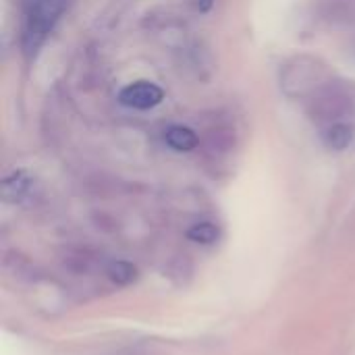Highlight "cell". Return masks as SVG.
I'll return each instance as SVG.
<instances>
[{
    "label": "cell",
    "mask_w": 355,
    "mask_h": 355,
    "mask_svg": "<svg viewBox=\"0 0 355 355\" xmlns=\"http://www.w3.org/2000/svg\"><path fill=\"white\" fill-rule=\"evenodd\" d=\"M69 0H33L25 12L21 46L27 58L35 56L42 44L46 42L48 33L54 29L62 12L67 10Z\"/></svg>",
    "instance_id": "cell-1"
},
{
    "label": "cell",
    "mask_w": 355,
    "mask_h": 355,
    "mask_svg": "<svg viewBox=\"0 0 355 355\" xmlns=\"http://www.w3.org/2000/svg\"><path fill=\"white\" fill-rule=\"evenodd\" d=\"M119 100L127 108L150 110L164 100V92L152 81H135V83H129L121 89Z\"/></svg>",
    "instance_id": "cell-2"
},
{
    "label": "cell",
    "mask_w": 355,
    "mask_h": 355,
    "mask_svg": "<svg viewBox=\"0 0 355 355\" xmlns=\"http://www.w3.org/2000/svg\"><path fill=\"white\" fill-rule=\"evenodd\" d=\"M354 127L347 125V123H333L331 127L324 129L322 133V141L329 150H335V152H343L347 150L352 144H354Z\"/></svg>",
    "instance_id": "cell-3"
},
{
    "label": "cell",
    "mask_w": 355,
    "mask_h": 355,
    "mask_svg": "<svg viewBox=\"0 0 355 355\" xmlns=\"http://www.w3.org/2000/svg\"><path fill=\"white\" fill-rule=\"evenodd\" d=\"M164 141L168 148H173L177 152H191V150H196L200 139H198L193 129L183 127V125H175L164 133Z\"/></svg>",
    "instance_id": "cell-4"
},
{
    "label": "cell",
    "mask_w": 355,
    "mask_h": 355,
    "mask_svg": "<svg viewBox=\"0 0 355 355\" xmlns=\"http://www.w3.org/2000/svg\"><path fill=\"white\" fill-rule=\"evenodd\" d=\"M31 189V179L25 173H12L2 181V196L8 202H23Z\"/></svg>",
    "instance_id": "cell-5"
},
{
    "label": "cell",
    "mask_w": 355,
    "mask_h": 355,
    "mask_svg": "<svg viewBox=\"0 0 355 355\" xmlns=\"http://www.w3.org/2000/svg\"><path fill=\"white\" fill-rule=\"evenodd\" d=\"M108 277L112 283L116 285H129L137 279V268L131 264V262H125V260H116L110 264L108 268Z\"/></svg>",
    "instance_id": "cell-6"
},
{
    "label": "cell",
    "mask_w": 355,
    "mask_h": 355,
    "mask_svg": "<svg viewBox=\"0 0 355 355\" xmlns=\"http://www.w3.org/2000/svg\"><path fill=\"white\" fill-rule=\"evenodd\" d=\"M187 237H189L191 241H196V243L210 245V243H214V241L218 239V227H216L214 223L204 220V223L193 225V227L187 231Z\"/></svg>",
    "instance_id": "cell-7"
}]
</instances>
